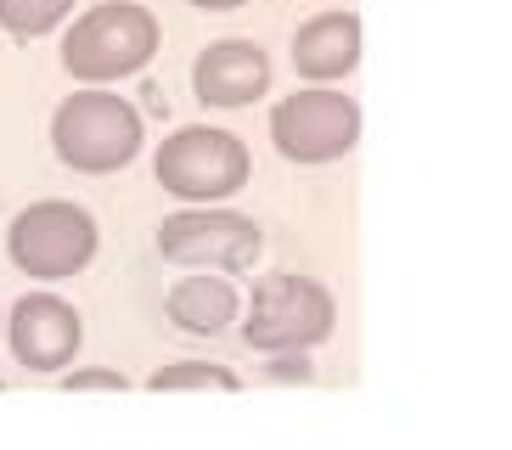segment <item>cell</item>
Segmentation results:
<instances>
[{
    "label": "cell",
    "instance_id": "6da1fadb",
    "mask_svg": "<svg viewBox=\"0 0 512 450\" xmlns=\"http://www.w3.org/2000/svg\"><path fill=\"white\" fill-rule=\"evenodd\" d=\"M158 57V17L136 0H102L62 34V68L79 85H119Z\"/></svg>",
    "mask_w": 512,
    "mask_h": 450
},
{
    "label": "cell",
    "instance_id": "7a4b0ae2",
    "mask_svg": "<svg viewBox=\"0 0 512 450\" xmlns=\"http://www.w3.org/2000/svg\"><path fill=\"white\" fill-rule=\"evenodd\" d=\"M141 113L119 90H68L51 113V152L74 175H113L141 152Z\"/></svg>",
    "mask_w": 512,
    "mask_h": 450
},
{
    "label": "cell",
    "instance_id": "3957f363",
    "mask_svg": "<svg viewBox=\"0 0 512 450\" xmlns=\"http://www.w3.org/2000/svg\"><path fill=\"white\" fill-rule=\"evenodd\" d=\"M338 327V304L316 276H299V270H265L248 293V321H242V338L259 355H304L332 338Z\"/></svg>",
    "mask_w": 512,
    "mask_h": 450
},
{
    "label": "cell",
    "instance_id": "277c9868",
    "mask_svg": "<svg viewBox=\"0 0 512 450\" xmlns=\"http://www.w3.org/2000/svg\"><path fill=\"white\" fill-rule=\"evenodd\" d=\"M248 175H254L248 147H242L231 130H214V124H186V130L164 135V141H158V158H152V180H158L169 197L192 203V209L242 192Z\"/></svg>",
    "mask_w": 512,
    "mask_h": 450
},
{
    "label": "cell",
    "instance_id": "5b68a950",
    "mask_svg": "<svg viewBox=\"0 0 512 450\" xmlns=\"http://www.w3.org/2000/svg\"><path fill=\"white\" fill-rule=\"evenodd\" d=\"M96 220L68 197H40L6 225V254L34 282H68L96 259Z\"/></svg>",
    "mask_w": 512,
    "mask_h": 450
},
{
    "label": "cell",
    "instance_id": "8992f818",
    "mask_svg": "<svg viewBox=\"0 0 512 450\" xmlns=\"http://www.w3.org/2000/svg\"><path fill=\"white\" fill-rule=\"evenodd\" d=\"M259 248H265V231L237 209H175L169 220H158V254L181 270L248 276Z\"/></svg>",
    "mask_w": 512,
    "mask_h": 450
},
{
    "label": "cell",
    "instance_id": "52a82bcc",
    "mask_svg": "<svg viewBox=\"0 0 512 450\" xmlns=\"http://www.w3.org/2000/svg\"><path fill=\"white\" fill-rule=\"evenodd\" d=\"M271 141L287 164H332L361 141V107L327 85L293 90L271 107Z\"/></svg>",
    "mask_w": 512,
    "mask_h": 450
},
{
    "label": "cell",
    "instance_id": "ba28073f",
    "mask_svg": "<svg viewBox=\"0 0 512 450\" xmlns=\"http://www.w3.org/2000/svg\"><path fill=\"white\" fill-rule=\"evenodd\" d=\"M6 344L12 355L29 366V372L51 377V372H68V360L79 355L85 344V321L68 299L57 293H23V299L6 310Z\"/></svg>",
    "mask_w": 512,
    "mask_h": 450
},
{
    "label": "cell",
    "instance_id": "9c48e42d",
    "mask_svg": "<svg viewBox=\"0 0 512 450\" xmlns=\"http://www.w3.org/2000/svg\"><path fill=\"white\" fill-rule=\"evenodd\" d=\"M192 90L203 107H248L271 90V57L254 40H214L192 62Z\"/></svg>",
    "mask_w": 512,
    "mask_h": 450
},
{
    "label": "cell",
    "instance_id": "30bf717a",
    "mask_svg": "<svg viewBox=\"0 0 512 450\" xmlns=\"http://www.w3.org/2000/svg\"><path fill=\"white\" fill-rule=\"evenodd\" d=\"M361 62V17L355 12H316L293 34V74L310 85H338Z\"/></svg>",
    "mask_w": 512,
    "mask_h": 450
},
{
    "label": "cell",
    "instance_id": "8fae6325",
    "mask_svg": "<svg viewBox=\"0 0 512 450\" xmlns=\"http://www.w3.org/2000/svg\"><path fill=\"white\" fill-rule=\"evenodd\" d=\"M164 315L181 332H192V338H220V332H226L231 321L242 315V293H237V282H231V276L192 270V276H181V282L169 287Z\"/></svg>",
    "mask_w": 512,
    "mask_h": 450
},
{
    "label": "cell",
    "instance_id": "7c38bea8",
    "mask_svg": "<svg viewBox=\"0 0 512 450\" xmlns=\"http://www.w3.org/2000/svg\"><path fill=\"white\" fill-rule=\"evenodd\" d=\"M152 394H175V389H220V394H237L242 377L231 366H214V360H175V366H158L147 377Z\"/></svg>",
    "mask_w": 512,
    "mask_h": 450
},
{
    "label": "cell",
    "instance_id": "4fadbf2b",
    "mask_svg": "<svg viewBox=\"0 0 512 450\" xmlns=\"http://www.w3.org/2000/svg\"><path fill=\"white\" fill-rule=\"evenodd\" d=\"M74 12V0H0V29L17 40H40Z\"/></svg>",
    "mask_w": 512,
    "mask_h": 450
},
{
    "label": "cell",
    "instance_id": "5bb4252c",
    "mask_svg": "<svg viewBox=\"0 0 512 450\" xmlns=\"http://www.w3.org/2000/svg\"><path fill=\"white\" fill-rule=\"evenodd\" d=\"M62 389H68V394H85V389H113V394H124V389H130V377L113 372V366H79V372H62Z\"/></svg>",
    "mask_w": 512,
    "mask_h": 450
},
{
    "label": "cell",
    "instance_id": "9a60e30c",
    "mask_svg": "<svg viewBox=\"0 0 512 450\" xmlns=\"http://www.w3.org/2000/svg\"><path fill=\"white\" fill-rule=\"evenodd\" d=\"M271 377H276V383H287V377L304 383V377H310V360H304V355H282V360H271Z\"/></svg>",
    "mask_w": 512,
    "mask_h": 450
},
{
    "label": "cell",
    "instance_id": "2e32d148",
    "mask_svg": "<svg viewBox=\"0 0 512 450\" xmlns=\"http://www.w3.org/2000/svg\"><path fill=\"white\" fill-rule=\"evenodd\" d=\"M197 12H237V6H248V0H192Z\"/></svg>",
    "mask_w": 512,
    "mask_h": 450
},
{
    "label": "cell",
    "instance_id": "e0dca14e",
    "mask_svg": "<svg viewBox=\"0 0 512 450\" xmlns=\"http://www.w3.org/2000/svg\"><path fill=\"white\" fill-rule=\"evenodd\" d=\"M0 389H6V383H0Z\"/></svg>",
    "mask_w": 512,
    "mask_h": 450
}]
</instances>
